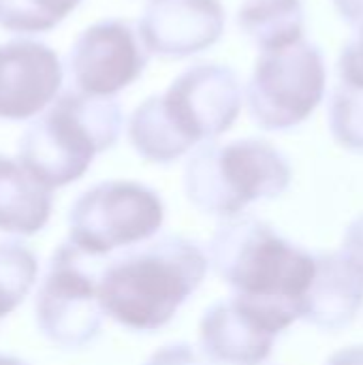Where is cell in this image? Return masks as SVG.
Masks as SVG:
<instances>
[{"mask_svg": "<svg viewBox=\"0 0 363 365\" xmlns=\"http://www.w3.org/2000/svg\"><path fill=\"white\" fill-rule=\"evenodd\" d=\"M160 101L175 130L197 148L216 141L235 124L246 96L231 66L197 62L167 86Z\"/></svg>", "mask_w": 363, "mask_h": 365, "instance_id": "cell-9", "label": "cell"}, {"mask_svg": "<svg viewBox=\"0 0 363 365\" xmlns=\"http://www.w3.org/2000/svg\"><path fill=\"white\" fill-rule=\"evenodd\" d=\"M336 68L340 83L363 88V28L355 30V36L342 47Z\"/></svg>", "mask_w": 363, "mask_h": 365, "instance_id": "cell-20", "label": "cell"}, {"mask_svg": "<svg viewBox=\"0 0 363 365\" xmlns=\"http://www.w3.org/2000/svg\"><path fill=\"white\" fill-rule=\"evenodd\" d=\"M126 130L133 150L156 165H169L193 150L167 118L160 94L148 96L139 107H135Z\"/></svg>", "mask_w": 363, "mask_h": 365, "instance_id": "cell-16", "label": "cell"}, {"mask_svg": "<svg viewBox=\"0 0 363 365\" xmlns=\"http://www.w3.org/2000/svg\"><path fill=\"white\" fill-rule=\"evenodd\" d=\"M88 259L73 244L58 246L36 291L39 331L62 349L90 344L103 325L98 278L88 267Z\"/></svg>", "mask_w": 363, "mask_h": 365, "instance_id": "cell-7", "label": "cell"}, {"mask_svg": "<svg viewBox=\"0 0 363 365\" xmlns=\"http://www.w3.org/2000/svg\"><path fill=\"white\" fill-rule=\"evenodd\" d=\"M145 365H210L199 353H195L186 344L175 346H163L156 351Z\"/></svg>", "mask_w": 363, "mask_h": 365, "instance_id": "cell-21", "label": "cell"}, {"mask_svg": "<svg viewBox=\"0 0 363 365\" xmlns=\"http://www.w3.org/2000/svg\"><path fill=\"white\" fill-rule=\"evenodd\" d=\"M58 53L36 41L0 45V118L26 120L45 111L62 83Z\"/></svg>", "mask_w": 363, "mask_h": 365, "instance_id": "cell-12", "label": "cell"}, {"mask_svg": "<svg viewBox=\"0 0 363 365\" xmlns=\"http://www.w3.org/2000/svg\"><path fill=\"white\" fill-rule=\"evenodd\" d=\"M235 21L257 49H285L304 41L306 6L304 0H244Z\"/></svg>", "mask_w": 363, "mask_h": 365, "instance_id": "cell-15", "label": "cell"}, {"mask_svg": "<svg viewBox=\"0 0 363 365\" xmlns=\"http://www.w3.org/2000/svg\"><path fill=\"white\" fill-rule=\"evenodd\" d=\"M332 137L351 152H363V88L338 83L327 107Z\"/></svg>", "mask_w": 363, "mask_h": 365, "instance_id": "cell-19", "label": "cell"}, {"mask_svg": "<svg viewBox=\"0 0 363 365\" xmlns=\"http://www.w3.org/2000/svg\"><path fill=\"white\" fill-rule=\"evenodd\" d=\"M325 92V56L310 41L261 51L244 88L250 120L263 130H289L304 124L319 109Z\"/></svg>", "mask_w": 363, "mask_h": 365, "instance_id": "cell-5", "label": "cell"}, {"mask_svg": "<svg viewBox=\"0 0 363 365\" xmlns=\"http://www.w3.org/2000/svg\"><path fill=\"white\" fill-rule=\"evenodd\" d=\"M148 2H150V0H148Z\"/></svg>", "mask_w": 363, "mask_h": 365, "instance_id": "cell-26", "label": "cell"}, {"mask_svg": "<svg viewBox=\"0 0 363 365\" xmlns=\"http://www.w3.org/2000/svg\"><path fill=\"white\" fill-rule=\"evenodd\" d=\"M227 26L220 0H150L137 21L150 53L190 58L214 47Z\"/></svg>", "mask_w": 363, "mask_h": 365, "instance_id": "cell-11", "label": "cell"}, {"mask_svg": "<svg viewBox=\"0 0 363 365\" xmlns=\"http://www.w3.org/2000/svg\"><path fill=\"white\" fill-rule=\"evenodd\" d=\"M210 257L184 237H165L111 261L98 276L105 317L133 331L165 327L199 289Z\"/></svg>", "mask_w": 363, "mask_h": 365, "instance_id": "cell-1", "label": "cell"}, {"mask_svg": "<svg viewBox=\"0 0 363 365\" xmlns=\"http://www.w3.org/2000/svg\"><path fill=\"white\" fill-rule=\"evenodd\" d=\"M210 263L237 295L291 304L300 312L317 274L310 252L259 220L223 227L210 246Z\"/></svg>", "mask_w": 363, "mask_h": 365, "instance_id": "cell-4", "label": "cell"}, {"mask_svg": "<svg viewBox=\"0 0 363 365\" xmlns=\"http://www.w3.org/2000/svg\"><path fill=\"white\" fill-rule=\"evenodd\" d=\"M293 171L270 141L246 137L229 143H203L186 163L184 190L203 214L233 218L250 203L280 197Z\"/></svg>", "mask_w": 363, "mask_h": 365, "instance_id": "cell-3", "label": "cell"}, {"mask_svg": "<svg viewBox=\"0 0 363 365\" xmlns=\"http://www.w3.org/2000/svg\"><path fill=\"white\" fill-rule=\"evenodd\" d=\"M302 319L291 304L231 295L205 310L199 325L203 353L225 365H261L272 353L278 334Z\"/></svg>", "mask_w": 363, "mask_h": 365, "instance_id": "cell-8", "label": "cell"}, {"mask_svg": "<svg viewBox=\"0 0 363 365\" xmlns=\"http://www.w3.org/2000/svg\"><path fill=\"white\" fill-rule=\"evenodd\" d=\"M36 278V255L21 242H0V321L21 306Z\"/></svg>", "mask_w": 363, "mask_h": 365, "instance_id": "cell-17", "label": "cell"}, {"mask_svg": "<svg viewBox=\"0 0 363 365\" xmlns=\"http://www.w3.org/2000/svg\"><path fill=\"white\" fill-rule=\"evenodd\" d=\"M338 15L355 30L363 28V0H332Z\"/></svg>", "mask_w": 363, "mask_h": 365, "instance_id": "cell-23", "label": "cell"}, {"mask_svg": "<svg viewBox=\"0 0 363 365\" xmlns=\"http://www.w3.org/2000/svg\"><path fill=\"white\" fill-rule=\"evenodd\" d=\"M53 190L17 158L0 154V233L36 235L51 218Z\"/></svg>", "mask_w": 363, "mask_h": 365, "instance_id": "cell-14", "label": "cell"}, {"mask_svg": "<svg viewBox=\"0 0 363 365\" xmlns=\"http://www.w3.org/2000/svg\"><path fill=\"white\" fill-rule=\"evenodd\" d=\"M165 220L156 190L131 180L88 188L68 212V244L90 259L133 248L154 237Z\"/></svg>", "mask_w": 363, "mask_h": 365, "instance_id": "cell-6", "label": "cell"}, {"mask_svg": "<svg viewBox=\"0 0 363 365\" xmlns=\"http://www.w3.org/2000/svg\"><path fill=\"white\" fill-rule=\"evenodd\" d=\"M81 0H0V26L13 32H43L60 24Z\"/></svg>", "mask_w": 363, "mask_h": 365, "instance_id": "cell-18", "label": "cell"}, {"mask_svg": "<svg viewBox=\"0 0 363 365\" xmlns=\"http://www.w3.org/2000/svg\"><path fill=\"white\" fill-rule=\"evenodd\" d=\"M363 306V278L338 255L317 259V274L302 304V319L321 329L347 327Z\"/></svg>", "mask_w": 363, "mask_h": 365, "instance_id": "cell-13", "label": "cell"}, {"mask_svg": "<svg viewBox=\"0 0 363 365\" xmlns=\"http://www.w3.org/2000/svg\"><path fill=\"white\" fill-rule=\"evenodd\" d=\"M342 257L353 265V269L363 278V216H359L344 235Z\"/></svg>", "mask_w": 363, "mask_h": 365, "instance_id": "cell-22", "label": "cell"}, {"mask_svg": "<svg viewBox=\"0 0 363 365\" xmlns=\"http://www.w3.org/2000/svg\"><path fill=\"white\" fill-rule=\"evenodd\" d=\"M325 365H363V346H349L336 353Z\"/></svg>", "mask_w": 363, "mask_h": 365, "instance_id": "cell-24", "label": "cell"}, {"mask_svg": "<svg viewBox=\"0 0 363 365\" xmlns=\"http://www.w3.org/2000/svg\"><path fill=\"white\" fill-rule=\"evenodd\" d=\"M0 365H26L19 361L17 357H9V355H0Z\"/></svg>", "mask_w": 363, "mask_h": 365, "instance_id": "cell-25", "label": "cell"}, {"mask_svg": "<svg viewBox=\"0 0 363 365\" xmlns=\"http://www.w3.org/2000/svg\"><path fill=\"white\" fill-rule=\"evenodd\" d=\"M122 126L124 115L113 98L64 92L24 130L17 160L56 190L79 180L118 141Z\"/></svg>", "mask_w": 363, "mask_h": 365, "instance_id": "cell-2", "label": "cell"}, {"mask_svg": "<svg viewBox=\"0 0 363 365\" xmlns=\"http://www.w3.org/2000/svg\"><path fill=\"white\" fill-rule=\"evenodd\" d=\"M148 60L150 51L137 24L101 19L73 43L68 68L79 92L111 98L143 75Z\"/></svg>", "mask_w": 363, "mask_h": 365, "instance_id": "cell-10", "label": "cell"}]
</instances>
